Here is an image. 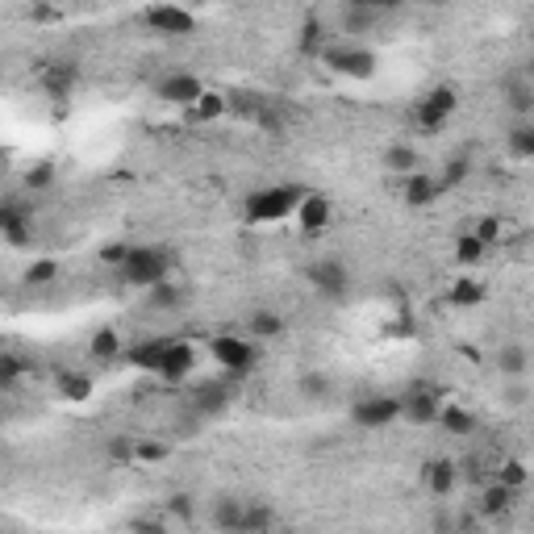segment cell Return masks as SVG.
Masks as SVG:
<instances>
[{
    "mask_svg": "<svg viewBox=\"0 0 534 534\" xmlns=\"http://www.w3.org/2000/svg\"><path fill=\"white\" fill-rule=\"evenodd\" d=\"M209 355L218 359L226 380H242V376H251L259 364V343H251L247 334H213Z\"/></svg>",
    "mask_w": 534,
    "mask_h": 534,
    "instance_id": "3",
    "label": "cell"
},
{
    "mask_svg": "<svg viewBox=\"0 0 534 534\" xmlns=\"http://www.w3.org/2000/svg\"><path fill=\"white\" fill-rule=\"evenodd\" d=\"M480 301H485V284H480V280L459 276L456 284H451V305H459V309H476Z\"/></svg>",
    "mask_w": 534,
    "mask_h": 534,
    "instance_id": "31",
    "label": "cell"
},
{
    "mask_svg": "<svg viewBox=\"0 0 534 534\" xmlns=\"http://www.w3.org/2000/svg\"><path fill=\"white\" fill-rule=\"evenodd\" d=\"M438 197H443V184H438V176H435V171H422V168H417L414 176H406V189H401V200H406L409 209H430Z\"/></svg>",
    "mask_w": 534,
    "mask_h": 534,
    "instance_id": "14",
    "label": "cell"
},
{
    "mask_svg": "<svg viewBox=\"0 0 534 534\" xmlns=\"http://www.w3.org/2000/svg\"><path fill=\"white\" fill-rule=\"evenodd\" d=\"M59 393L67 396V401H88V396H92V380L79 376V372H63V376H59Z\"/></svg>",
    "mask_w": 534,
    "mask_h": 534,
    "instance_id": "37",
    "label": "cell"
},
{
    "mask_svg": "<svg viewBox=\"0 0 534 534\" xmlns=\"http://www.w3.org/2000/svg\"><path fill=\"white\" fill-rule=\"evenodd\" d=\"M305 280L322 301H346L351 297V267L343 259H313L305 267Z\"/></svg>",
    "mask_w": 534,
    "mask_h": 534,
    "instance_id": "4",
    "label": "cell"
},
{
    "mask_svg": "<svg viewBox=\"0 0 534 534\" xmlns=\"http://www.w3.org/2000/svg\"><path fill=\"white\" fill-rule=\"evenodd\" d=\"M129 534H171V530H168V518H134Z\"/></svg>",
    "mask_w": 534,
    "mask_h": 534,
    "instance_id": "44",
    "label": "cell"
},
{
    "mask_svg": "<svg viewBox=\"0 0 534 534\" xmlns=\"http://www.w3.org/2000/svg\"><path fill=\"white\" fill-rule=\"evenodd\" d=\"M30 17H34V21H55V17H59V9H50V5H38V9H30Z\"/></svg>",
    "mask_w": 534,
    "mask_h": 534,
    "instance_id": "49",
    "label": "cell"
},
{
    "mask_svg": "<svg viewBox=\"0 0 534 534\" xmlns=\"http://www.w3.org/2000/svg\"><path fill=\"white\" fill-rule=\"evenodd\" d=\"M255 126H263V129H267V134H276V139H280V134H284V121H280V113H276V109H272V105H263V109H259Z\"/></svg>",
    "mask_w": 534,
    "mask_h": 534,
    "instance_id": "45",
    "label": "cell"
},
{
    "mask_svg": "<svg viewBox=\"0 0 534 534\" xmlns=\"http://www.w3.org/2000/svg\"><path fill=\"white\" fill-rule=\"evenodd\" d=\"M505 147H509V155H514L518 163L534 159V121H514L509 134H505Z\"/></svg>",
    "mask_w": 534,
    "mask_h": 534,
    "instance_id": "27",
    "label": "cell"
},
{
    "mask_svg": "<svg viewBox=\"0 0 534 534\" xmlns=\"http://www.w3.org/2000/svg\"><path fill=\"white\" fill-rule=\"evenodd\" d=\"M50 184H55V163H34V168L26 171V189L30 192H46Z\"/></svg>",
    "mask_w": 534,
    "mask_h": 534,
    "instance_id": "40",
    "label": "cell"
},
{
    "mask_svg": "<svg viewBox=\"0 0 534 534\" xmlns=\"http://www.w3.org/2000/svg\"><path fill=\"white\" fill-rule=\"evenodd\" d=\"M467 171H472L467 155H451L443 163V171H435V176H438V184H443V192H447V189H459V184L467 180Z\"/></svg>",
    "mask_w": 534,
    "mask_h": 534,
    "instance_id": "33",
    "label": "cell"
},
{
    "mask_svg": "<svg viewBox=\"0 0 534 534\" xmlns=\"http://www.w3.org/2000/svg\"><path fill=\"white\" fill-rule=\"evenodd\" d=\"M435 426H443L447 435H472V430H476V414H472V409H464V406H456V401H443Z\"/></svg>",
    "mask_w": 534,
    "mask_h": 534,
    "instance_id": "24",
    "label": "cell"
},
{
    "mask_svg": "<svg viewBox=\"0 0 534 534\" xmlns=\"http://www.w3.org/2000/svg\"><path fill=\"white\" fill-rule=\"evenodd\" d=\"M380 5H367V0H346L343 9H338V26L343 34H372L380 21Z\"/></svg>",
    "mask_w": 534,
    "mask_h": 534,
    "instance_id": "16",
    "label": "cell"
},
{
    "mask_svg": "<svg viewBox=\"0 0 534 534\" xmlns=\"http://www.w3.org/2000/svg\"><path fill=\"white\" fill-rule=\"evenodd\" d=\"M171 272H176V251L171 247H129L126 263L118 267V276L134 288H155L171 280Z\"/></svg>",
    "mask_w": 534,
    "mask_h": 534,
    "instance_id": "1",
    "label": "cell"
},
{
    "mask_svg": "<svg viewBox=\"0 0 534 534\" xmlns=\"http://www.w3.org/2000/svg\"><path fill=\"white\" fill-rule=\"evenodd\" d=\"M234 380H209V385H200V393H197V409L200 414H221V409L230 406V401H234Z\"/></svg>",
    "mask_w": 534,
    "mask_h": 534,
    "instance_id": "21",
    "label": "cell"
},
{
    "mask_svg": "<svg viewBox=\"0 0 534 534\" xmlns=\"http://www.w3.org/2000/svg\"><path fill=\"white\" fill-rule=\"evenodd\" d=\"M526 480H530V467H526L522 459H505V464H501V472H497V485L514 488V493H522V488H526Z\"/></svg>",
    "mask_w": 534,
    "mask_h": 534,
    "instance_id": "36",
    "label": "cell"
},
{
    "mask_svg": "<svg viewBox=\"0 0 534 534\" xmlns=\"http://www.w3.org/2000/svg\"><path fill=\"white\" fill-rule=\"evenodd\" d=\"M305 189L297 184H272V189H255L247 200H242V218L251 226H267V221H284L288 213H297Z\"/></svg>",
    "mask_w": 534,
    "mask_h": 534,
    "instance_id": "2",
    "label": "cell"
},
{
    "mask_svg": "<svg viewBox=\"0 0 534 534\" xmlns=\"http://www.w3.org/2000/svg\"><path fill=\"white\" fill-rule=\"evenodd\" d=\"M0 234L9 238L13 247H26L34 238V218L17 197H0Z\"/></svg>",
    "mask_w": 534,
    "mask_h": 534,
    "instance_id": "11",
    "label": "cell"
},
{
    "mask_svg": "<svg viewBox=\"0 0 534 534\" xmlns=\"http://www.w3.org/2000/svg\"><path fill=\"white\" fill-rule=\"evenodd\" d=\"M297 393L305 396V401H326V396L334 393V380H330L322 367H305L297 376Z\"/></svg>",
    "mask_w": 534,
    "mask_h": 534,
    "instance_id": "25",
    "label": "cell"
},
{
    "mask_svg": "<svg viewBox=\"0 0 534 534\" xmlns=\"http://www.w3.org/2000/svg\"><path fill=\"white\" fill-rule=\"evenodd\" d=\"M155 97L163 100V105H176V109H192V105L205 97V84H200V76H192V71H168V76L155 84Z\"/></svg>",
    "mask_w": 534,
    "mask_h": 534,
    "instance_id": "8",
    "label": "cell"
},
{
    "mask_svg": "<svg viewBox=\"0 0 534 534\" xmlns=\"http://www.w3.org/2000/svg\"><path fill=\"white\" fill-rule=\"evenodd\" d=\"M297 46H301V55H322V50L330 46L326 21L317 17V13H309V17L301 21V30H297Z\"/></svg>",
    "mask_w": 534,
    "mask_h": 534,
    "instance_id": "22",
    "label": "cell"
},
{
    "mask_svg": "<svg viewBox=\"0 0 534 534\" xmlns=\"http://www.w3.org/2000/svg\"><path fill=\"white\" fill-rule=\"evenodd\" d=\"M147 305L155 309V313H163V309H180L184 305V288H180L176 280H163V284L147 288Z\"/></svg>",
    "mask_w": 534,
    "mask_h": 534,
    "instance_id": "30",
    "label": "cell"
},
{
    "mask_svg": "<svg viewBox=\"0 0 534 534\" xmlns=\"http://www.w3.org/2000/svg\"><path fill=\"white\" fill-rule=\"evenodd\" d=\"M514 497H518L514 488H505V485H497L493 480V485L480 493V514L485 518H505L509 509H514Z\"/></svg>",
    "mask_w": 534,
    "mask_h": 534,
    "instance_id": "26",
    "label": "cell"
},
{
    "mask_svg": "<svg viewBox=\"0 0 534 534\" xmlns=\"http://www.w3.org/2000/svg\"><path fill=\"white\" fill-rule=\"evenodd\" d=\"M168 346H171L168 334H163V338H147V343H134V346H129L126 359L139 367V372H150V376H155L159 364H163V355H168Z\"/></svg>",
    "mask_w": 534,
    "mask_h": 534,
    "instance_id": "19",
    "label": "cell"
},
{
    "mask_svg": "<svg viewBox=\"0 0 534 534\" xmlns=\"http://www.w3.org/2000/svg\"><path fill=\"white\" fill-rule=\"evenodd\" d=\"M76 79H79V67H76V63H67V59H55V63H42V67H38V88L46 92L55 105L71 100Z\"/></svg>",
    "mask_w": 534,
    "mask_h": 534,
    "instance_id": "10",
    "label": "cell"
},
{
    "mask_svg": "<svg viewBox=\"0 0 534 534\" xmlns=\"http://www.w3.org/2000/svg\"><path fill=\"white\" fill-rule=\"evenodd\" d=\"M497 367H501V376L522 380L526 372H530V351H526L522 343H505L501 351H497Z\"/></svg>",
    "mask_w": 534,
    "mask_h": 534,
    "instance_id": "23",
    "label": "cell"
},
{
    "mask_svg": "<svg viewBox=\"0 0 534 534\" xmlns=\"http://www.w3.org/2000/svg\"><path fill=\"white\" fill-rule=\"evenodd\" d=\"M129 255V242H113V247H100V263H109V267H121Z\"/></svg>",
    "mask_w": 534,
    "mask_h": 534,
    "instance_id": "46",
    "label": "cell"
},
{
    "mask_svg": "<svg viewBox=\"0 0 534 534\" xmlns=\"http://www.w3.org/2000/svg\"><path fill=\"white\" fill-rule=\"evenodd\" d=\"M509 109L518 113V118H530V109H534V92L526 88V84H514V88H509Z\"/></svg>",
    "mask_w": 534,
    "mask_h": 534,
    "instance_id": "42",
    "label": "cell"
},
{
    "mask_svg": "<svg viewBox=\"0 0 534 534\" xmlns=\"http://www.w3.org/2000/svg\"><path fill=\"white\" fill-rule=\"evenodd\" d=\"M59 276V263L50 255H42V259H34L30 267H26V284H50V280Z\"/></svg>",
    "mask_w": 534,
    "mask_h": 534,
    "instance_id": "39",
    "label": "cell"
},
{
    "mask_svg": "<svg viewBox=\"0 0 534 534\" xmlns=\"http://www.w3.org/2000/svg\"><path fill=\"white\" fill-rule=\"evenodd\" d=\"M192 367H197V351H192L189 343H180V338H171L168 355H163V364H159L155 376L168 380V385H180V380L192 376Z\"/></svg>",
    "mask_w": 534,
    "mask_h": 534,
    "instance_id": "13",
    "label": "cell"
},
{
    "mask_svg": "<svg viewBox=\"0 0 534 534\" xmlns=\"http://www.w3.org/2000/svg\"><path fill=\"white\" fill-rule=\"evenodd\" d=\"M459 109V97L456 88H447V84H438V88H430L422 100H417V109H414V121L426 129V134H435V129L447 126V118Z\"/></svg>",
    "mask_w": 534,
    "mask_h": 534,
    "instance_id": "7",
    "label": "cell"
},
{
    "mask_svg": "<svg viewBox=\"0 0 534 534\" xmlns=\"http://www.w3.org/2000/svg\"><path fill=\"white\" fill-rule=\"evenodd\" d=\"M322 59H326L338 76H351V79H367L376 71V55L367 46H351V42H334V38L322 50Z\"/></svg>",
    "mask_w": 534,
    "mask_h": 534,
    "instance_id": "5",
    "label": "cell"
},
{
    "mask_svg": "<svg viewBox=\"0 0 534 534\" xmlns=\"http://www.w3.org/2000/svg\"><path fill=\"white\" fill-rule=\"evenodd\" d=\"M422 485L426 493H435V497H451L459 485V467L451 464V459H426L422 464Z\"/></svg>",
    "mask_w": 534,
    "mask_h": 534,
    "instance_id": "18",
    "label": "cell"
},
{
    "mask_svg": "<svg viewBox=\"0 0 534 534\" xmlns=\"http://www.w3.org/2000/svg\"><path fill=\"white\" fill-rule=\"evenodd\" d=\"M109 456L121 459V464H134V438H113V443H109Z\"/></svg>",
    "mask_w": 534,
    "mask_h": 534,
    "instance_id": "48",
    "label": "cell"
},
{
    "mask_svg": "<svg viewBox=\"0 0 534 534\" xmlns=\"http://www.w3.org/2000/svg\"><path fill=\"white\" fill-rule=\"evenodd\" d=\"M438 409H443V396H438L435 388H417V393L401 396V417L414 422V426H435Z\"/></svg>",
    "mask_w": 534,
    "mask_h": 534,
    "instance_id": "12",
    "label": "cell"
},
{
    "mask_svg": "<svg viewBox=\"0 0 534 534\" xmlns=\"http://www.w3.org/2000/svg\"><path fill=\"white\" fill-rule=\"evenodd\" d=\"M385 168L393 176H414L417 171V150L409 142H388L385 147Z\"/></svg>",
    "mask_w": 534,
    "mask_h": 534,
    "instance_id": "28",
    "label": "cell"
},
{
    "mask_svg": "<svg viewBox=\"0 0 534 534\" xmlns=\"http://www.w3.org/2000/svg\"><path fill=\"white\" fill-rule=\"evenodd\" d=\"M288 334V322L276 313V309H251L247 313V338L251 343H276V338Z\"/></svg>",
    "mask_w": 534,
    "mask_h": 534,
    "instance_id": "17",
    "label": "cell"
},
{
    "mask_svg": "<svg viewBox=\"0 0 534 534\" xmlns=\"http://www.w3.org/2000/svg\"><path fill=\"white\" fill-rule=\"evenodd\" d=\"M330 218H334V205H330V197H322V192H305L297 205V226L305 230V234H322V230L330 226Z\"/></svg>",
    "mask_w": 534,
    "mask_h": 534,
    "instance_id": "15",
    "label": "cell"
},
{
    "mask_svg": "<svg viewBox=\"0 0 534 534\" xmlns=\"http://www.w3.org/2000/svg\"><path fill=\"white\" fill-rule=\"evenodd\" d=\"M21 376H26V359L21 355H0V388L17 385Z\"/></svg>",
    "mask_w": 534,
    "mask_h": 534,
    "instance_id": "41",
    "label": "cell"
},
{
    "mask_svg": "<svg viewBox=\"0 0 534 534\" xmlns=\"http://www.w3.org/2000/svg\"><path fill=\"white\" fill-rule=\"evenodd\" d=\"M272 526H276V509H272V501H247L242 534H267Z\"/></svg>",
    "mask_w": 534,
    "mask_h": 534,
    "instance_id": "29",
    "label": "cell"
},
{
    "mask_svg": "<svg viewBox=\"0 0 534 534\" xmlns=\"http://www.w3.org/2000/svg\"><path fill=\"white\" fill-rule=\"evenodd\" d=\"M242 514H247V501H242V497H218L213 509H209V518H213V526H218L221 534H242Z\"/></svg>",
    "mask_w": 534,
    "mask_h": 534,
    "instance_id": "20",
    "label": "cell"
},
{
    "mask_svg": "<svg viewBox=\"0 0 534 534\" xmlns=\"http://www.w3.org/2000/svg\"><path fill=\"white\" fill-rule=\"evenodd\" d=\"M168 514H176L180 522H189V518H192V497H189V493H176V497L168 501Z\"/></svg>",
    "mask_w": 534,
    "mask_h": 534,
    "instance_id": "47",
    "label": "cell"
},
{
    "mask_svg": "<svg viewBox=\"0 0 534 534\" xmlns=\"http://www.w3.org/2000/svg\"><path fill=\"white\" fill-rule=\"evenodd\" d=\"M351 422L359 426V430H385V426L401 422V396H364V401H355L351 406Z\"/></svg>",
    "mask_w": 534,
    "mask_h": 534,
    "instance_id": "6",
    "label": "cell"
},
{
    "mask_svg": "<svg viewBox=\"0 0 534 534\" xmlns=\"http://www.w3.org/2000/svg\"><path fill=\"white\" fill-rule=\"evenodd\" d=\"M142 26L150 34H163V38H184V34L197 30V17L180 5H150V9H142Z\"/></svg>",
    "mask_w": 534,
    "mask_h": 534,
    "instance_id": "9",
    "label": "cell"
},
{
    "mask_svg": "<svg viewBox=\"0 0 534 534\" xmlns=\"http://www.w3.org/2000/svg\"><path fill=\"white\" fill-rule=\"evenodd\" d=\"M88 355L100 359V364H113V359L121 355V334L118 330H97L88 343Z\"/></svg>",
    "mask_w": 534,
    "mask_h": 534,
    "instance_id": "32",
    "label": "cell"
},
{
    "mask_svg": "<svg viewBox=\"0 0 534 534\" xmlns=\"http://www.w3.org/2000/svg\"><path fill=\"white\" fill-rule=\"evenodd\" d=\"M189 113H192V121H218L221 113H226V97H221V92H209V88H205V97H200Z\"/></svg>",
    "mask_w": 534,
    "mask_h": 534,
    "instance_id": "35",
    "label": "cell"
},
{
    "mask_svg": "<svg viewBox=\"0 0 534 534\" xmlns=\"http://www.w3.org/2000/svg\"><path fill=\"white\" fill-rule=\"evenodd\" d=\"M485 251H488L485 242H480V238H472L467 230L456 238V263H459V267H476L480 259H485Z\"/></svg>",
    "mask_w": 534,
    "mask_h": 534,
    "instance_id": "34",
    "label": "cell"
},
{
    "mask_svg": "<svg viewBox=\"0 0 534 534\" xmlns=\"http://www.w3.org/2000/svg\"><path fill=\"white\" fill-rule=\"evenodd\" d=\"M171 456L168 443H147V438H134V464H163Z\"/></svg>",
    "mask_w": 534,
    "mask_h": 534,
    "instance_id": "38",
    "label": "cell"
},
{
    "mask_svg": "<svg viewBox=\"0 0 534 534\" xmlns=\"http://www.w3.org/2000/svg\"><path fill=\"white\" fill-rule=\"evenodd\" d=\"M467 234H472V238H480L485 247H493L497 238H501V218H480L472 230H467Z\"/></svg>",
    "mask_w": 534,
    "mask_h": 534,
    "instance_id": "43",
    "label": "cell"
}]
</instances>
